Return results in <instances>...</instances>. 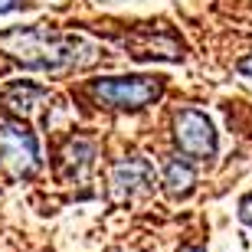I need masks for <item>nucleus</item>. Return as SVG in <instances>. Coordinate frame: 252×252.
Returning <instances> with one entry per match:
<instances>
[{"mask_svg": "<svg viewBox=\"0 0 252 252\" xmlns=\"http://www.w3.org/2000/svg\"><path fill=\"white\" fill-rule=\"evenodd\" d=\"M0 49L13 56L27 69L39 72H63L75 65L89 63L95 56V46H89L79 36H59L43 27H23V30H7L0 33Z\"/></svg>", "mask_w": 252, "mask_h": 252, "instance_id": "f257e3e1", "label": "nucleus"}, {"mask_svg": "<svg viewBox=\"0 0 252 252\" xmlns=\"http://www.w3.org/2000/svg\"><path fill=\"white\" fill-rule=\"evenodd\" d=\"M89 92L108 108H144L158 102L164 92V82L158 75H118V79H95Z\"/></svg>", "mask_w": 252, "mask_h": 252, "instance_id": "f03ea898", "label": "nucleus"}, {"mask_svg": "<svg viewBox=\"0 0 252 252\" xmlns=\"http://www.w3.org/2000/svg\"><path fill=\"white\" fill-rule=\"evenodd\" d=\"M0 160L13 177H33L39 167V148L33 131L13 122H0Z\"/></svg>", "mask_w": 252, "mask_h": 252, "instance_id": "7ed1b4c3", "label": "nucleus"}, {"mask_svg": "<svg viewBox=\"0 0 252 252\" xmlns=\"http://www.w3.org/2000/svg\"><path fill=\"white\" fill-rule=\"evenodd\" d=\"M174 138H177V148L187 154V158H213L216 154V131L210 125L203 112L196 108H184L174 122Z\"/></svg>", "mask_w": 252, "mask_h": 252, "instance_id": "20e7f679", "label": "nucleus"}, {"mask_svg": "<svg viewBox=\"0 0 252 252\" xmlns=\"http://www.w3.org/2000/svg\"><path fill=\"white\" fill-rule=\"evenodd\" d=\"M151 180H154V170H151L148 160L144 158H128L112 170V196L115 200L131 196V193H138V190H144Z\"/></svg>", "mask_w": 252, "mask_h": 252, "instance_id": "39448f33", "label": "nucleus"}, {"mask_svg": "<svg viewBox=\"0 0 252 252\" xmlns=\"http://www.w3.org/2000/svg\"><path fill=\"white\" fill-rule=\"evenodd\" d=\"M3 98H7V105L17 115H33V112H36V105L46 102V92H43L39 85H33V82H17V85H10V89H7Z\"/></svg>", "mask_w": 252, "mask_h": 252, "instance_id": "423d86ee", "label": "nucleus"}, {"mask_svg": "<svg viewBox=\"0 0 252 252\" xmlns=\"http://www.w3.org/2000/svg\"><path fill=\"white\" fill-rule=\"evenodd\" d=\"M190 187H193V167L180 158H170L164 167V190L170 196H184Z\"/></svg>", "mask_w": 252, "mask_h": 252, "instance_id": "0eeeda50", "label": "nucleus"}, {"mask_svg": "<svg viewBox=\"0 0 252 252\" xmlns=\"http://www.w3.org/2000/svg\"><path fill=\"white\" fill-rule=\"evenodd\" d=\"M239 220H243L246 226H252V193L246 196L243 203H239Z\"/></svg>", "mask_w": 252, "mask_h": 252, "instance_id": "6e6552de", "label": "nucleus"}, {"mask_svg": "<svg viewBox=\"0 0 252 252\" xmlns=\"http://www.w3.org/2000/svg\"><path fill=\"white\" fill-rule=\"evenodd\" d=\"M23 0H0V13H10V10H20Z\"/></svg>", "mask_w": 252, "mask_h": 252, "instance_id": "1a4fd4ad", "label": "nucleus"}, {"mask_svg": "<svg viewBox=\"0 0 252 252\" xmlns=\"http://www.w3.org/2000/svg\"><path fill=\"white\" fill-rule=\"evenodd\" d=\"M239 72H243L246 79H252V53H249V56L243 59V63H239Z\"/></svg>", "mask_w": 252, "mask_h": 252, "instance_id": "9d476101", "label": "nucleus"}, {"mask_svg": "<svg viewBox=\"0 0 252 252\" xmlns=\"http://www.w3.org/2000/svg\"><path fill=\"white\" fill-rule=\"evenodd\" d=\"M180 252H203V249H196V246H187V249H180Z\"/></svg>", "mask_w": 252, "mask_h": 252, "instance_id": "9b49d317", "label": "nucleus"}]
</instances>
